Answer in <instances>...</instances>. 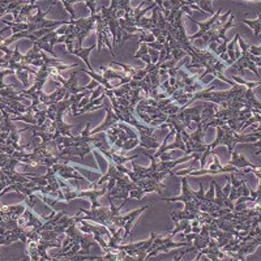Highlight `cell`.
<instances>
[{"mask_svg": "<svg viewBox=\"0 0 261 261\" xmlns=\"http://www.w3.org/2000/svg\"><path fill=\"white\" fill-rule=\"evenodd\" d=\"M90 126L92 123H88L81 135L79 136H59L57 139L58 146H59L60 154L63 157H75L79 155L80 158L84 159L85 154L92 152L93 149H98L99 152L102 150H110L109 142L106 141L105 136H89Z\"/></svg>", "mask_w": 261, "mask_h": 261, "instance_id": "1", "label": "cell"}, {"mask_svg": "<svg viewBox=\"0 0 261 261\" xmlns=\"http://www.w3.org/2000/svg\"><path fill=\"white\" fill-rule=\"evenodd\" d=\"M215 126L217 127V140H215L213 144L208 145L209 150L217 148L219 145H226L228 149V153L231 154L232 148H234L235 144H239V142H252L256 141V140L260 139V132H256L253 135H241V133L235 132L232 131L227 124L222 122L219 119H213L208 123V127Z\"/></svg>", "mask_w": 261, "mask_h": 261, "instance_id": "2", "label": "cell"}, {"mask_svg": "<svg viewBox=\"0 0 261 261\" xmlns=\"http://www.w3.org/2000/svg\"><path fill=\"white\" fill-rule=\"evenodd\" d=\"M254 62H256L257 66L260 67V58L253 57V55H251V54L243 53V54H240V57H239L238 59L234 62V67L236 68V71H238V73L240 75V76H244V73H245L244 68H249L252 72L256 73L257 79L260 80V73H258L257 68H256V66L253 64Z\"/></svg>", "mask_w": 261, "mask_h": 261, "instance_id": "7", "label": "cell"}, {"mask_svg": "<svg viewBox=\"0 0 261 261\" xmlns=\"http://www.w3.org/2000/svg\"><path fill=\"white\" fill-rule=\"evenodd\" d=\"M231 161L228 162V165L230 166H234L235 169H238V170H241V169H245V167H252V169H257V167H254L253 165H252L249 161H247V159L243 157L241 154H239L238 152H234L232 150L231 152Z\"/></svg>", "mask_w": 261, "mask_h": 261, "instance_id": "19", "label": "cell"}, {"mask_svg": "<svg viewBox=\"0 0 261 261\" xmlns=\"http://www.w3.org/2000/svg\"><path fill=\"white\" fill-rule=\"evenodd\" d=\"M172 235H167L165 239H161L159 236H155L154 240H153L152 245L149 248L148 251V256L146 258L152 257V256H155L157 253L159 252H165V253H169L170 249L172 248H179V247H189L192 245V241H185V243H175V241H172Z\"/></svg>", "mask_w": 261, "mask_h": 261, "instance_id": "4", "label": "cell"}, {"mask_svg": "<svg viewBox=\"0 0 261 261\" xmlns=\"http://www.w3.org/2000/svg\"><path fill=\"white\" fill-rule=\"evenodd\" d=\"M102 109L106 110V113H107L106 120L103 122L102 126L97 127V128L94 129V131H90L89 136H94V135H96V133H101V132H103V131H109L110 128H113L114 126H116V124H118V122H120L119 116H118L115 113H114L113 109H109V107H107L106 105H102Z\"/></svg>", "mask_w": 261, "mask_h": 261, "instance_id": "11", "label": "cell"}, {"mask_svg": "<svg viewBox=\"0 0 261 261\" xmlns=\"http://www.w3.org/2000/svg\"><path fill=\"white\" fill-rule=\"evenodd\" d=\"M221 11H222V10H221V8H219V10L217 11V12H215V14L213 15V16L210 17V19H209L208 21H206V23H198V21L193 20L192 17H189V20L193 21V23H195L196 25H198V27H200V30H198L197 33L193 34V36H192V37H188V38H189V42H192V41L196 40V38H200V37L204 36V34L206 33V32H208V30L210 29V28H212L213 24H214L215 21L218 20V17L221 16Z\"/></svg>", "mask_w": 261, "mask_h": 261, "instance_id": "12", "label": "cell"}, {"mask_svg": "<svg viewBox=\"0 0 261 261\" xmlns=\"http://www.w3.org/2000/svg\"><path fill=\"white\" fill-rule=\"evenodd\" d=\"M81 222H83V226L80 227V231L89 232V234H93V235H99V236H105V235H106L107 238H111V236H113L106 226L101 225V223L90 225V223H85L84 221H81Z\"/></svg>", "mask_w": 261, "mask_h": 261, "instance_id": "17", "label": "cell"}, {"mask_svg": "<svg viewBox=\"0 0 261 261\" xmlns=\"http://www.w3.org/2000/svg\"><path fill=\"white\" fill-rule=\"evenodd\" d=\"M209 154L213 155V158H214V163H212L209 169H201L195 172H188V175H193V176L214 175V174H221V172H238L239 171L238 169H235L234 166L227 165L226 167L221 166V162H219L218 157H217V154H214V152H212V150L209 152Z\"/></svg>", "mask_w": 261, "mask_h": 261, "instance_id": "8", "label": "cell"}, {"mask_svg": "<svg viewBox=\"0 0 261 261\" xmlns=\"http://www.w3.org/2000/svg\"><path fill=\"white\" fill-rule=\"evenodd\" d=\"M192 120H195L197 123V129L195 131V133L189 135L187 131H182V140L185 145V154L193 155V161L197 162L198 159L201 158L204 153H208L209 154V148L208 145L205 144L204 137H205V131L202 123L200 122V114H195L192 116Z\"/></svg>", "mask_w": 261, "mask_h": 261, "instance_id": "3", "label": "cell"}, {"mask_svg": "<svg viewBox=\"0 0 261 261\" xmlns=\"http://www.w3.org/2000/svg\"><path fill=\"white\" fill-rule=\"evenodd\" d=\"M209 240H210V235H209V225L208 223H202V228L200 234H195L193 236V241H192V245L196 248V251L200 252L202 248H205L208 245Z\"/></svg>", "mask_w": 261, "mask_h": 261, "instance_id": "13", "label": "cell"}, {"mask_svg": "<svg viewBox=\"0 0 261 261\" xmlns=\"http://www.w3.org/2000/svg\"><path fill=\"white\" fill-rule=\"evenodd\" d=\"M157 236L155 234L150 235V238L145 241L137 243V244H129V245H116V248L123 249L128 256V260H145L148 256V251L150 245H152L153 240Z\"/></svg>", "mask_w": 261, "mask_h": 261, "instance_id": "5", "label": "cell"}, {"mask_svg": "<svg viewBox=\"0 0 261 261\" xmlns=\"http://www.w3.org/2000/svg\"><path fill=\"white\" fill-rule=\"evenodd\" d=\"M162 200L166 202L183 201L184 204L185 202H195V204L198 205V208H200V201L195 197L193 191L188 187V183H187V175L183 176L182 179V195L176 196V197H172V198H162Z\"/></svg>", "mask_w": 261, "mask_h": 261, "instance_id": "10", "label": "cell"}, {"mask_svg": "<svg viewBox=\"0 0 261 261\" xmlns=\"http://www.w3.org/2000/svg\"><path fill=\"white\" fill-rule=\"evenodd\" d=\"M76 3L77 2H67V0H63V2H62V4L64 6V8L70 12L71 21H75V19H76V15H75V11H73V4H76Z\"/></svg>", "mask_w": 261, "mask_h": 261, "instance_id": "22", "label": "cell"}, {"mask_svg": "<svg viewBox=\"0 0 261 261\" xmlns=\"http://www.w3.org/2000/svg\"><path fill=\"white\" fill-rule=\"evenodd\" d=\"M25 210L27 208L24 205H14V206L3 205L2 206V219H19Z\"/></svg>", "mask_w": 261, "mask_h": 261, "instance_id": "14", "label": "cell"}, {"mask_svg": "<svg viewBox=\"0 0 261 261\" xmlns=\"http://www.w3.org/2000/svg\"><path fill=\"white\" fill-rule=\"evenodd\" d=\"M136 185L139 187L142 191V193H148V192H158L159 195H162V189L165 188V185L159 184L155 180H153L152 178H146V179H140L139 182L136 183Z\"/></svg>", "mask_w": 261, "mask_h": 261, "instance_id": "15", "label": "cell"}, {"mask_svg": "<svg viewBox=\"0 0 261 261\" xmlns=\"http://www.w3.org/2000/svg\"><path fill=\"white\" fill-rule=\"evenodd\" d=\"M196 4H198V6H201L200 7V10L201 11H205V12H209V14L214 15V11L212 10V2L209 0V2H195Z\"/></svg>", "mask_w": 261, "mask_h": 261, "instance_id": "23", "label": "cell"}, {"mask_svg": "<svg viewBox=\"0 0 261 261\" xmlns=\"http://www.w3.org/2000/svg\"><path fill=\"white\" fill-rule=\"evenodd\" d=\"M238 37L239 34H236L234 40L230 42V45H227V47H226V54H228V60H230V63L231 64L236 60V57H235V45L238 42Z\"/></svg>", "mask_w": 261, "mask_h": 261, "instance_id": "21", "label": "cell"}, {"mask_svg": "<svg viewBox=\"0 0 261 261\" xmlns=\"http://www.w3.org/2000/svg\"><path fill=\"white\" fill-rule=\"evenodd\" d=\"M243 23L247 24L248 27L253 30V36L254 38H260V17H256L254 20H249V19H243Z\"/></svg>", "mask_w": 261, "mask_h": 261, "instance_id": "20", "label": "cell"}, {"mask_svg": "<svg viewBox=\"0 0 261 261\" xmlns=\"http://www.w3.org/2000/svg\"><path fill=\"white\" fill-rule=\"evenodd\" d=\"M148 53H149L148 45H146V43H140L139 51L135 54V57H133V58H135V59H137V58H141V57H144V55H146Z\"/></svg>", "mask_w": 261, "mask_h": 261, "instance_id": "24", "label": "cell"}, {"mask_svg": "<svg viewBox=\"0 0 261 261\" xmlns=\"http://www.w3.org/2000/svg\"><path fill=\"white\" fill-rule=\"evenodd\" d=\"M202 254H206L209 257V260H228L227 256H226V253L223 251H221V248L218 247V244L215 243L214 239L210 238V240H209L208 245L205 248H202L201 251L197 252V257H196V260H200V257H201Z\"/></svg>", "mask_w": 261, "mask_h": 261, "instance_id": "9", "label": "cell"}, {"mask_svg": "<svg viewBox=\"0 0 261 261\" xmlns=\"http://www.w3.org/2000/svg\"><path fill=\"white\" fill-rule=\"evenodd\" d=\"M214 189H215V195H217V198L215 200H213V205L214 206H218V208H228L231 212H234L235 210V205L234 202L230 201L227 198V196L223 195V192H222L221 187H219L218 184H217V182L214 180Z\"/></svg>", "mask_w": 261, "mask_h": 261, "instance_id": "16", "label": "cell"}, {"mask_svg": "<svg viewBox=\"0 0 261 261\" xmlns=\"http://www.w3.org/2000/svg\"><path fill=\"white\" fill-rule=\"evenodd\" d=\"M148 208L149 206L146 205V206H144V208H141V209H137V210H135V212L124 214V230H126V234H124V236H123L122 240H124V239H126L127 236L131 234V230H132V226H133V222H135V219L137 218L141 213L145 212Z\"/></svg>", "mask_w": 261, "mask_h": 261, "instance_id": "18", "label": "cell"}, {"mask_svg": "<svg viewBox=\"0 0 261 261\" xmlns=\"http://www.w3.org/2000/svg\"><path fill=\"white\" fill-rule=\"evenodd\" d=\"M94 17H96V32L97 38H98V41H97V49H98V51H101L103 45H106L110 49V51H111V54H113V57H115V54H114L113 51V46H111V43H110L109 27H107L106 23L103 21L102 16H101L99 12L94 15Z\"/></svg>", "mask_w": 261, "mask_h": 261, "instance_id": "6", "label": "cell"}]
</instances>
